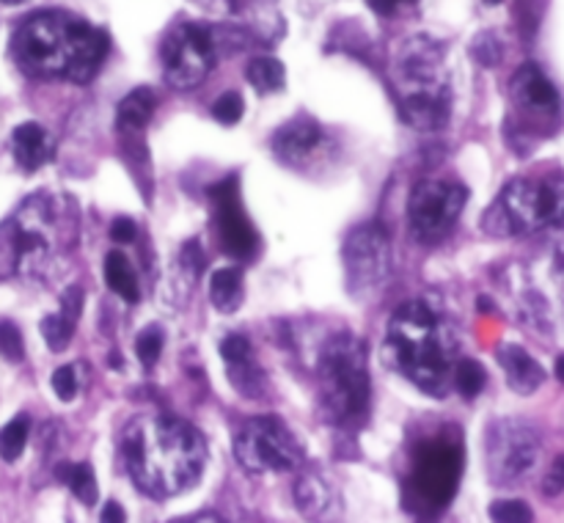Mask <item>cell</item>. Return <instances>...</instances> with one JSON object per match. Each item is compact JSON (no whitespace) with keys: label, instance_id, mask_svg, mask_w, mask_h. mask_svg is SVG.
Instances as JSON below:
<instances>
[{"label":"cell","instance_id":"18","mask_svg":"<svg viewBox=\"0 0 564 523\" xmlns=\"http://www.w3.org/2000/svg\"><path fill=\"white\" fill-rule=\"evenodd\" d=\"M495 358H499L501 369H504L506 386L515 394H535L542 386V380H545V369L520 344H501L495 350Z\"/></svg>","mask_w":564,"mask_h":523},{"label":"cell","instance_id":"19","mask_svg":"<svg viewBox=\"0 0 564 523\" xmlns=\"http://www.w3.org/2000/svg\"><path fill=\"white\" fill-rule=\"evenodd\" d=\"M53 135L47 133L39 122H23L12 133V151L14 160L23 171L34 174L41 166L53 160Z\"/></svg>","mask_w":564,"mask_h":523},{"label":"cell","instance_id":"35","mask_svg":"<svg viewBox=\"0 0 564 523\" xmlns=\"http://www.w3.org/2000/svg\"><path fill=\"white\" fill-rule=\"evenodd\" d=\"M180 262H182V268L187 270V276H191L193 281H196L198 276H201L204 265H207V256H204V251H201V245H198V240H187L185 248H182V254H180Z\"/></svg>","mask_w":564,"mask_h":523},{"label":"cell","instance_id":"33","mask_svg":"<svg viewBox=\"0 0 564 523\" xmlns=\"http://www.w3.org/2000/svg\"><path fill=\"white\" fill-rule=\"evenodd\" d=\"M0 355L7 361H23L25 358V342L23 333L14 323H0Z\"/></svg>","mask_w":564,"mask_h":523},{"label":"cell","instance_id":"17","mask_svg":"<svg viewBox=\"0 0 564 523\" xmlns=\"http://www.w3.org/2000/svg\"><path fill=\"white\" fill-rule=\"evenodd\" d=\"M221 358L234 389L248 400H259L268 391V378L254 358V344L243 333H229L221 342Z\"/></svg>","mask_w":564,"mask_h":523},{"label":"cell","instance_id":"28","mask_svg":"<svg viewBox=\"0 0 564 523\" xmlns=\"http://www.w3.org/2000/svg\"><path fill=\"white\" fill-rule=\"evenodd\" d=\"M75 326L77 323H72L66 314H47L45 320H41V339H45L47 348L53 350V353H61V350L70 348Z\"/></svg>","mask_w":564,"mask_h":523},{"label":"cell","instance_id":"32","mask_svg":"<svg viewBox=\"0 0 564 523\" xmlns=\"http://www.w3.org/2000/svg\"><path fill=\"white\" fill-rule=\"evenodd\" d=\"M490 518L501 523H524L535 518L531 507L520 499H501L490 504Z\"/></svg>","mask_w":564,"mask_h":523},{"label":"cell","instance_id":"7","mask_svg":"<svg viewBox=\"0 0 564 523\" xmlns=\"http://www.w3.org/2000/svg\"><path fill=\"white\" fill-rule=\"evenodd\" d=\"M564 221V174L518 177L506 182L485 209L482 229L490 238H524Z\"/></svg>","mask_w":564,"mask_h":523},{"label":"cell","instance_id":"26","mask_svg":"<svg viewBox=\"0 0 564 523\" xmlns=\"http://www.w3.org/2000/svg\"><path fill=\"white\" fill-rule=\"evenodd\" d=\"M485 384H488V373L485 366L474 358H459L452 369V386L466 397V400H474L477 394H482Z\"/></svg>","mask_w":564,"mask_h":523},{"label":"cell","instance_id":"2","mask_svg":"<svg viewBox=\"0 0 564 523\" xmlns=\"http://www.w3.org/2000/svg\"><path fill=\"white\" fill-rule=\"evenodd\" d=\"M111 39L102 28L70 12H39L12 36V59L36 81L91 83L106 64Z\"/></svg>","mask_w":564,"mask_h":523},{"label":"cell","instance_id":"23","mask_svg":"<svg viewBox=\"0 0 564 523\" xmlns=\"http://www.w3.org/2000/svg\"><path fill=\"white\" fill-rule=\"evenodd\" d=\"M56 477L72 490L81 504L94 507L99 499V488H97V477H94V469L88 463H59L56 469Z\"/></svg>","mask_w":564,"mask_h":523},{"label":"cell","instance_id":"1","mask_svg":"<svg viewBox=\"0 0 564 523\" xmlns=\"http://www.w3.org/2000/svg\"><path fill=\"white\" fill-rule=\"evenodd\" d=\"M122 460L135 488L149 499H171L201 479L207 441L176 416H135L122 433Z\"/></svg>","mask_w":564,"mask_h":523},{"label":"cell","instance_id":"40","mask_svg":"<svg viewBox=\"0 0 564 523\" xmlns=\"http://www.w3.org/2000/svg\"><path fill=\"white\" fill-rule=\"evenodd\" d=\"M367 3L375 9V12L385 17V14H394L400 3H416V0H367Z\"/></svg>","mask_w":564,"mask_h":523},{"label":"cell","instance_id":"44","mask_svg":"<svg viewBox=\"0 0 564 523\" xmlns=\"http://www.w3.org/2000/svg\"><path fill=\"white\" fill-rule=\"evenodd\" d=\"M488 3H490V7H495V3H501V0H488Z\"/></svg>","mask_w":564,"mask_h":523},{"label":"cell","instance_id":"15","mask_svg":"<svg viewBox=\"0 0 564 523\" xmlns=\"http://www.w3.org/2000/svg\"><path fill=\"white\" fill-rule=\"evenodd\" d=\"M512 108L520 119H526V127H545L556 122L559 117V88L551 77L537 64H524L510 83Z\"/></svg>","mask_w":564,"mask_h":523},{"label":"cell","instance_id":"3","mask_svg":"<svg viewBox=\"0 0 564 523\" xmlns=\"http://www.w3.org/2000/svg\"><path fill=\"white\" fill-rule=\"evenodd\" d=\"M457 350L459 337L452 323L425 301H410L391 317L380 355L385 369L441 400L452 389Z\"/></svg>","mask_w":564,"mask_h":523},{"label":"cell","instance_id":"24","mask_svg":"<svg viewBox=\"0 0 564 523\" xmlns=\"http://www.w3.org/2000/svg\"><path fill=\"white\" fill-rule=\"evenodd\" d=\"M295 504L303 515H322L331 507V488L317 474H306L295 485Z\"/></svg>","mask_w":564,"mask_h":523},{"label":"cell","instance_id":"20","mask_svg":"<svg viewBox=\"0 0 564 523\" xmlns=\"http://www.w3.org/2000/svg\"><path fill=\"white\" fill-rule=\"evenodd\" d=\"M245 297V279L243 268L232 265V268H221L212 273L210 279V303L221 314H234L243 306Z\"/></svg>","mask_w":564,"mask_h":523},{"label":"cell","instance_id":"34","mask_svg":"<svg viewBox=\"0 0 564 523\" xmlns=\"http://www.w3.org/2000/svg\"><path fill=\"white\" fill-rule=\"evenodd\" d=\"M77 389H81V384H77V369L75 366H59L53 373V391L56 397H59L61 402H72L77 397Z\"/></svg>","mask_w":564,"mask_h":523},{"label":"cell","instance_id":"30","mask_svg":"<svg viewBox=\"0 0 564 523\" xmlns=\"http://www.w3.org/2000/svg\"><path fill=\"white\" fill-rule=\"evenodd\" d=\"M471 56L477 64L493 70V66H499L501 59H504V45H501V39L493 34V31H482V34L474 36Z\"/></svg>","mask_w":564,"mask_h":523},{"label":"cell","instance_id":"10","mask_svg":"<svg viewBox=\"0 0 564 523\" xmlns=\"http://www.w3.org/2000/svg\"><path fill=\"white\" fill-rule=\"evenodd\" d=\"M234 458L248 474H286L303 463V449L281 418L259 416L240 427Z\"/></svg>","mask_w":564,"mask_h":523},{"label":"cell","instance_id":"27","mask_svg":"<svg viewBox=\"0 0 564 523\" xmlns=\"http://www.w3.org/2000/svg\"><path fill=\"white\" fill-rule=\"evenodd\" d=\"M30 433V418L25 413L14 416L3 430H0V458L7 463H14L20 460V454L25 452V443H28Z\"/></svg>","mask_w":564,"mask_h":523},{"label":"cell","instance_id":"11","mask_svg":"<svg viewBox=\"0 0 564 523\" xmlns=\"http://www.w3.org/2000/svg\"><path fill=\"white\" fill-rule=\"evenodd\" d=\"M540 436L520 418H495L485 433V463L493 485H512L535 469Z\"/></svg>","mask_w":564,"mask_h":523},{"label":"cell","instance_id":"14","mask_svg":"<svg viewBox=\"0 0 564 523\" xmlns=\"http://www.w3.org/2000/svg\"><path fill=\"white\" fill-rule=\"evenodd\" d=\"M210 198L216 207V229L223 251L237 262L254 259L259 254V232L250 223L240 198V177H226L212 185Z\"/></svg>","mask_w":564,"mask_h":523},{"label":"cell","instance_id":"25","mask_svg":"<svg viewBox=\"0 0 564 523\" xmlns=\"http://www.w3.org/2000/svg\"><path fill=\"white\" fill-rule=\"evenodd\" d=\"M248 83L259 94H275L284 88L286 70L279 59L273 56H259L248 64Z\"/></svg>","mask_w":564,"mask_h":523},{"label":"cell","instance_id":"39","mask_svg":"<svg viewBox=\"0 0 564 523\" xmlns=\"http://www.w3.org/2000/svg\"><path fill=\"white\" fill-rule=\"evenodd\" d=\"M124 510L119 501H108L106 507H102V512H99V521H106V523H122L124 521Z\"/></svg>","mask_w":564,"mask_h":523},{"label":"cell","instance_id":"42","mask_svg":"<svg viewBox=\"0 0 564 523\" xmlns=\"http://www.w3.org/2000/svg\"><path fill=\"white\" fill-rule=\"evenodd\" d=\"M556 378L564 384V355H559L556 358Z\"/></svg>","mask_w":564,"mask_h":523},{"label":"cell","instance_id":"6","mask_svg":"<svg viewBox=\"0 0 564 523\" xmlns=\"http://www.w3.org/2000/svg\"><path fill=\"white\" fill-rule=\"evenodd\" d=\"M317 378L328 422L342 433L364 430L372 405V384L361 339L353 333H333L317 358Z\"/></svg>","mask_w":564,"mask_h":523},{"label":"cell","instance_id":"38","mask_svg":"<svg viewBox=\"0 0 564 523\" xmlns=\"http://www.w3.org/2000/svg\"><path fill=\"white\" fill-rule=\"evenodd\" d=\"M545 494H548V496L564 494V454H559V458L553 460L551 471H548V477H545Z\"/></svg>","mask_w":564,"mask_h":523},{"label":"cell","instance_id":"37","mask_svg":"<svg viewBox=\"0 0 564 523\" xmlns=\"http://www.w3.org/2000/svg\"><path fill=\"white\" fill-rule=\"evenodd\" d=\"M135 234H138V227H135L133 218H117V221L111 223V240L119 245H127L133 243Z\"/></svg>","mask_w":564,"mask_h":523},{"label":"cell","instance_id":"13","mask_svg":"<svg viewBox=\"0 0 564 523\" xmlns=\"http://www.w3.org/2000/svg\"><path fill=\"white\" fill-rule=\"evenodd\" d=\"M344 279L353 295L364 297L378 290L391 273V234L383 223L355 227L342 245Z\"/></svg>","mask_w":564,"mask_h":523},{"label":"cell","instance_id":"9","mask_svg":"<svg viewBox=\"0 0 564 523\" xmlns=\"http://www.w3.org/2000/svg\"><path fill=\"white\" fill-rule=\"evenodd\" d=\"M468 202V187L449 180L416 182L407 198V229L419 245H438L457 227Z\"/></svg>","mask_w":564,"mask_h":523},{"label":"cell","instance_id":"41","mask_svg":"<svg viewBox=\"0 0 564 523\" xmlns=\"http://www.w3.org/2000/svg\"><path fill=\"white\" fill-rule=\"evenodd\" d=\"M477 306L479 308H485V314H490V312H493V301H488V297H479V301H477Z\"/></svg>","mask_w":564,"mask_h":523},{"label":"cell","instance_id":"21","mask_svg":"<svg viewBox=\"0 0 564 523\" xmlns=\"http://www.w3.org/2000/svg\"><path fill=\"white\" fill-rule=\"evenodd\" d=\"M155 105H158V99H155L151 88H135V92H130L117 108L119 130H122V133H127V135L140 133V130H144L146 124L151 122Z\"/></svg>","mask_w":564,"mask_h":523},{"label":"cell","instance_id":"22","mask_svg":"<svg viewBox=\"0 0 564 523\" xmlns=\"http://www.w3.org/2000/svg\"><path fill=\"white\" fill-rule=\"evenodd\" d=\"M106 281H108V287H111V290L122 297V301H127V303L140 301L138 276H135L127 254H122V251H111V254L106 256Z\"/></svg>","mask_w":564,"mask_h":523},{"label":"cell","instance_id":"4","mask_svg":"<svg viewBox=\"0 0 564 523\" xmlns=\"http://www.w3.org/2000/svg\"><path fill=\"white\" fill-rule=\"evenodd\" d=\"M75 243V218L50 193H34L0 223V281L39 279L53 270L61 251Z\"/></svg>","mask_w":564,"mask_h":523},{"label":"cell","instance_id":"31","mask_svg":"<svg viewBox=\"0 0 564 523\" xmlns=\"http://www.w3.org/2000/svg\"><path fill=\"white\" fill-rule=\"evenodd\" d=\"M243 113H245V99L240 97V92L221 94V97L216 99V105H212V119H216L218 124H223V127L237 124L240 119H243Z\"/></svg>","mask_w":564,"mask_h":523},{"label":"cell","instance_id":"43","mask_svg":"<svg viewBox=\"0 0 564 523\" xmlns=\"http://www.w3.org/2000/svg\"><path fill=\"white\" fill-rule=\"evenodd\" d=\"M3 3H23V0H3Z\"/></svg>","mask_w":564,"mask_h":523},{"label":"cell","instance_id":"12","mask_svg":"<svg viewBox=\"0 0 564 523\" xmlns=\"http://www.w3.org/2000/svg\"><path fill=\"white\" fill-rule=\"evenodd\" d=\"M163 59L165 83L176 92H191L201 86L218 61V47L212 28L201 23L176 25L163 41L160 50Z\"/></svg>","mask_w":564,"mask_h":523},{"label":"cell","instance_id":"29","mask_svg":"<svg viewBox=\"0 0 564 523\" xmlns=\"http://www.w3.org/2000/svg\"><path fill=\"white\" fill-rule=\"evenodd\" d=\"M163 348H165V333L160 326L144 328V331L138 333V339H135V355H138V361L146 366V369H151V366L158 364Z\"/></svg>","mask_w":564,"mask_h":523},{"label":"cell","instance_id":"16","mask_svg":"<svg viewBox=\"0 0 564 523\" xmlns=\"http://www.w3.org/2000/svg\"><path fill=\"white\" fill-rule=\"evenodd\" d=\"M326 146V130L320 127L317 119L306 117V113L290 119L273 135V155L279 157V163H284L286 169L306 171L311 166V160H317V155H322Z\"/></svg>","mask_w":564,"mask_h":523},{"label":"cell","instance_id":"8","mask_svg":"<svg viewBox=\"0 0 564 523\" xmlns=\"http://www.w3.org/2000/svg\"><path fill=\"white\" fill-rule=\"evenodd\" d=\"M466 452L457 438L436 436L416 447L414 469L405 483V507L416 515H438L452 504L463 477Z\"/></svg>","mask_w":564,"mask_h":523},{"label":"cell","instance_id":"36","mask_svg":"<svg viewBox=\"0 0 564 523\" xmlns=\"http://www.w3.org/2000/svg\"><path fill=\"white\" fill-rule=\"evenodd\" d=\"M83 303H86V297H83L81 287H70V290L61 295V314H66L72 323H77V320H81Z\"/></svg>","mask_w":564,"mask_h":523},{"label":"cell","instance_id":"5","mask_svg":"<svg viewBox=\"0 0 564 523\" xmlns=\"http://www.w3.org/2000/svg\"><path fill=\"white\" fill-rule=\"evenodd\" d=\"M400 119L421 133H438L452 117V81L446 47L432 36H410L400 45L391 66Z\"/></svg>","mask_w":564,"mask_h":523}]
</instances>
